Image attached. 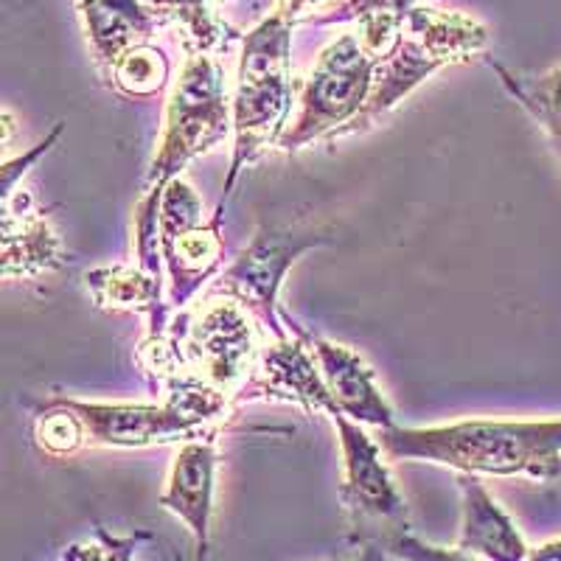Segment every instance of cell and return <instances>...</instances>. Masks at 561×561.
Returning <instances> with one entry per match:
<instances>
[{"label":"cell","mask_w":561,"mask_h":561,"mask_svg":"<svg viewBox=\"0 0 561 561\" xmlns=\"http://www.w3.org/2000/svg\"><path fill=\"white\" fill-rule=\"evenodd\" d=\"M233 135L230 90L222 65L210 54H188L167 102L158 152L147 172V188L135 208V255L152 275H167L160 259V199L172 180L199 154Z\"/></svg>","instance_id":"cell-1"},{"label":"cell","mask_w":561,"mask_h":561,"mask_svg":"<svg viewBox=\"0 0 561 561\" xmlns=\"http://www.w3.org/2000/svg\"><path fill=\"white\" fill-rule=\"evenodd\" d=\"M388 460H421L463 474L556 480L561 474V419H466L438 427L379 430Z\"/></svg>","instance_id":"cell-2"},{"label":"cell","mask_w":561,"mask_h":561,"mask_svg":"<svg viewBox=\"0 0 561 561\" xmlns=\"http://www.w3.org/2000/svg\"><path fill=\"white\" fill-rule=\"evenodd\" d=\"M293 23L273 12L242 37L237 82L230 90L233 110V158L217 210L225 214L239 178L270 147H278L293 110Z\"/></svg>","instance_id":"cell-3"},{"label":"cell","mask_w":561,"mask_h":561,"mask_svg":"<svg viewBox=\"0 0 561 561\" xmlns=\"http://www.w3.org/2000/svg\"><path fill=\"white\" fill-rule=\"evenodd\" d=\"M82 421L88 447L144 449L219 438L222 421L233 413V399L205 379L185 374L163 390V402H82L57 396Z\"/></svg>","instance_id":"cell-4"},{"label":"cell","mask_w":561,"mask_h":561,"mask_svg":"<svg viewBox=\"0 0 561 561\" xmlns=\"http://www.w3.org/2000/svg\"><path fill=\"white\" fill-rule=\"evenodd\" d=\"M485 45H489V32L478 20L458 12L415 7L404 20L393 51L379 62L374 93H370L357 124L351 127V135L374 127L421 82H427L435 70H440L444 65L469 62L485 51Z\"/></svg>","instance_id":"cell-5"},{"label":"cell","mask_w":561,"mask_h":561,"mask_svg":"<svg viewBox=\"0 0 561 561\" xmlns=\"http://www.w3.org/2000/svg\"><path fill=\"white\" fill-rule=\"evenodd\" d=\"M382 57L365 48L359 34H345L323 48L298 93V115L280 135V152H298L314 140L351 135L374 93Z\"/></svg>","instance_id":"cell-6"},{"label":"cell","mask_w":561,"mask_h":561,"mask_svg":"<svg viewBox=\"0 0 561 561\" xmlns=\"http://www.w3.org/2000/svg\"><path fill=\"white\" fill-rule=\"evenodd\" d=\"M169 332L178 340L188 374L228 393L233 404L270 343L262 323L230 298H205L197 312L183 309Z\"/></svg>","instance_id":"cell-7"},{"label":"cell","mask_w":561,"mask_h":561,"mask_svg":"<svg viewBox=\"0 0 561 561\" xmlns=\"http://www.w3.org/2000/svg\"><path fill=\"white\" fill-rule=\"evenodd\" d=\"M222 210L205 219V205L185 178L172 180L160 199V259L169 307L183 312L222 273Z\"/></svg>","instance_id":"cell-8"},{"label":"cell","mask_w":561,"mask_h":561,"mask_svg":"<svg viewBox=\"0 0 561 561\" xmlns=\"http://www.w3.org/2000/svg\"><path fill=\"white\" fill-rule=\"evenodd\" d=\"M329 242V237L309 228L293 225H262L250 239L248 248L222 267V273L210 280L205 298H230L248 309L264 332L273 340H289V329L280 320L278 293L284 278L300 255Z\"/></svg>","instance_id":"cell-9"},{"label":"cell","mask_w":561,"mask_h":561,"mask_svg":"<svg viewBox=\"0 0 561 561\" xmlns=\"http://www.w3.org/2000/svg\"><path fill=\"white\" fill-rule=\"evenodd\" d=\"M337 430L340 453H343V503L357 519H402L408 503L396 489L379 438L365 430V424L348 419L343 410L329 415Z\"/></svg>","instance_id":"cell-10"},{"label":"cell","mask_w":561,"mask_h":561,"mask_svg":"<svg viewBox=\"0 0 561 561\" xmlns=\"http://www.w3.org/2000/svg\"><path fill=\"white\" fill-rule=\"evenodd\" d=\"M280 320H284V325L289 329V334L304 340L307 348L312 351L314 363H318L320 374H323L325 388H329V393L334 396L337 408L343 410L348 419L359 421L365 427H393V408L388 404L382 390H379L377 377H374L370 365L359 357L357 351H351L348 345L343 343H332V340L320 337V334L314 332H307V329L295 323L284 309H280Z\"/></svg>","instance_id":"cell-11"},{"label":"cell","mask_w":561,"mask_h":561,"mask_svg":"<svg viewBox=\"0 0 561 561\" xmlns=\"http://www.w3.org/2000/svg\"><path fill=\"white\" fill-rule=\"evenodd\" d=\"M242 402H287L307 413L323 415L340 410L325 388L312 351L295 334L289 340H273V345H264L259 368L237 396V404Z\"/></svg>","instance_id":"cell-12"},{"label":"cell","mask_w":561,"mask_h":561,"mask_svg":"<svg viewBox=\"0 0 561 561\" xmlns=\"http://www.w3.org/2000/svg\"><path fill=\"white\" fill-rule=\"evenodd\" d=\"M217 483V438H194L180 444L169 469L160 505L192 530L197 559L208 556L210 514Z\"/></svg>","instance_id":"cell-13"},{"label":"cell","mask_w":561,"mask_h":561,"mask_svg":"<svg viewBox=\"0 0 561 561\" xmlns=\"http://www.w3.org/2000/svg\"><path fill=\"white\" fill-rule=\"evenodd\" d=\"M3 278H34V275L54 273L65 264V250L57 230L45 219V210L34 205L32 194L3 188Z\"/></svg>","instance_id":"cell-14"},{"label":"cell","mask_w":561,"mask_h":561,"mask_svg":"<svg viewBox=\"0 0 561 561\" xmlns=\"http://www.w3.org/2000/svg\"><path fill=\"white\" fill-rule=\"evenodd\" d=\"M460 489V534L458 548L480 556L483 561H528V542L517 523L478 474L458 472Z\"/></svg>","instance_id":"cell-15"},{"label":"cell","mask_w":561,"mask_h":561,"mask_svg":"<svg viewBox=\"0 0 561 561\" xmlns=\"http://www.w3.org/2000/svg\"><path fill=\"white\" fill-rule=\"evenodd\" d=\"M90 298L104 312H138L149 318L147 337H167L172 329V307L163 298L167 275H152L135 264H110L84 273Z\"/></svg>","instance_id":"cell-16"},{"label":"cell","mask_w":561,"mask_h":561,"mask_svg":"<svg viewBox=\"0 0 561 561\" xmlns=\"http://www.w3.org/2000/svg\"><path fill=\"white\" fill-rule=\"evenodd\" d=\"M102 77L107 79L118 59L135 45L149 43L158 20L140 0H77Z\"/></svg>","instance_id":"cell-17"},{"label":"cell","mask_w":561,"mask_h":561,"mask_svg":"<svg viewBox=\"0 0 561 561\" xmlns=\"http://www.w3.org/2000/svg\"><path fill=\"white\" fill-rule=\"evenodd\" d=\"M154 20L178 23L185 32V51L210 54L233 37L217 14V0H140Z\"/></svg>","instance_id":"cell-18"},{"label":"cell","mask_w":561,"mask_h":561,"mask_svg":"<svg viewBox=\"0 0 561 561\" xmlns=\"http://www.w3.org/2000/svg\"><path fill=\"white\" fill-rule=\"evenodd\" d=\"M497 70L500 82L508 90L511 99H517L523 110H528L539 127L553 140V149L561 160V65L545 77H514L503 65L491 62Z\"/></svg>","instance_id":"cell-19"},{"label":"cell","mask_w":561,"mask_h":561,"mask_svg":"<svg viewBox=\"0 0 561 561\" xmlns=\"http://www.w3.org/2000/svg\"><path fill=\"white\" fill-rule=\"evenodd\" d=\"M169 73L172 65L167 51L152 43H140L118 59L107 82L127 99H152L169 84Z\"/></svg>","instance_id":"cell-20"},{"label":"cell","mask_w":561,"mask_h":561,"mask_svg":"<svg viewBox=\"0 0 561 561\" xmlns=\"http://www.w3.org/2000/svg\"><path fill=\"white\" fill-rule=\"evenodd\" d=\"M32 415L34 444L39 447V453L51 455V458H68V455H77L79 449L88 447L82 421L70 413L57 396H45V399L34 402Z\"/></svg>","instance_id":"cell-21"},{"label":"cell","mask_w":561,"mask_h":561,"mask_svg":"<svg viewBox=\"0 0 561 561\" xmlns=\"http://www.w3.org/2000/svg\"><path fill=\"white\" fill-rule=\"evenodd\" d=\"M385 550L402 561H483L480 556L466 553L460 548H440V545L424 542L410 530H396L393 536L385 539Z\"/></svg>","instance_id":"cell-22"},{"label":"cell","mask_w":561,"mask_h":561,"mask_svg":"<svg viewBox=\"0 0 561 561\" xmlns=\"http://www.w3.org/2000/svg\"><path fill=\"white\" fill-rule=\"evenodd\" d=\"M138 539L144 536H110L107 530L99 528V542L88 545H73L65 550V561H133Z\"/></svg>","instance_id":"cell-23"},{"label":"cell","mask_w":561,"mask_h":561,"mask_svg":"<svg viewBox=\"0 0 561 561\" xmlns=\"http://www.w3.org/2000/svg\"><path fill=\"white\" fill-rule=\"evenodd\" d=\"M528 561H561V539H553V542H545L536 550H530Z\"/></svg>","instance_id":"cell-24"},{"label":"cell","mask_w":561,"mask_h":561,"mask_svg":"<svg viewBox=\"0 0 561 561\" xmlns=\"http://www.w3.org/2000/svg\"><path fill=\"white\" fill-rule=\"evenodd\" d=\"M332 561H377V559H374V556H370V550L365 548V550H357V553L345 556V559H332Z\"/></svg>","instance_id":"cell-25"}]
</instances>
